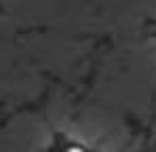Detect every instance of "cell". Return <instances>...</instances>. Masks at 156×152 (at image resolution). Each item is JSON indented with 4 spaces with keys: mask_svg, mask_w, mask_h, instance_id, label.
<instances>
[{
    "mask_svg": "<svg viewBox=\"0 0 156 152\" xmlns=\"http://www.w3.org/2000/svg\"><path fill=\"white\" fill-rule=\"evenodd\" d=\"M68 152H84V150H82V148H70Z\"/></svg>",
    "mask_w": 156,
    "mask_h": 152,
    "instance_id": "obj_1",
    "label": "cell"
}]
</instances>
